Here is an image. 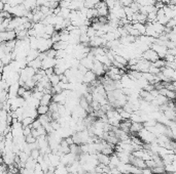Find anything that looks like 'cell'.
I'll return each instance as SVG.
<instances>
[{
  "instance_id": "6da1fadb",
  "label": "cell",
  "mask_w": 176,
  "mask_h": 174,
  "mask_svg": "<svg viewBox=\"0 0 176 174\" xmlns=\"http://www.w3.org/2000/svg\"><path fill=\"white\" fill-rule=\"evenodd\" d=\"M137 134H138V137L140 138V140H141L143 143H151V142L156 140L155 134H153L151 132H149L146 128H144V127L142 128V129L140 130Z\"/></svg>"
},
{
  "instance_id": "7a4b0ae2",
  "label": "cell",
  "mask_w": 176,
  "mask_h": 174,
  "mask_svg": "<svg viewBox=\"0 0 176 174\" xmlns=\"http://www.w3.org/2000/svg\"><path fill=\"white\" fill-rule=\"evenodd\" d=\"M141 58H143V60L147 61V62H149V63H153L157 60H159V55L156 53L155 50H153L151 48H148L147 50L142 52Z\"/></svg>"
},
{
  "instance_id": "3957f363",
  "label": "cell",
  "mask_w": 176,
  "mask_h": 174,
  "mask_svg": "<svg viewBox=\"0 0 176 174\" xmlns=\"http://www.w3.org/2000/svg\"><path fill=\"white\" fill-rule=\"evenodd\" d=\"M27 11L28 10L25 9L23 4H20V5H17V6L11 7L8 13H11V15H13V17H25Z\"/></svg>"
},
{
  "instance_id": "277c9868",
  "label": "cell",
  "mask_w": 176,
  "mask_h": 174,
  "mask_svg": "<svg viewBox=\"0 0 176 174\" xmlns=\"http://www.w3.org/2000/svg\"><path fill=\"white\" fill-rule=\"evenodd\" d=\"M150 48L153 49V50H155L156 53L159 55V58H162V60H163L164 56L167 54L168 48L166 46H164V45H159L157 44V43H153V44L150 45Z\"/></svg>"
},
{
  "instance_id": "5b68a950",
  "label": "cell",
  "mask_w": 176,
  "mask_h": 174,
  "mask_svg": "<svg viewBox=\"0 0 176 174\" xmlns=\"http://www.w3.org/2000/svg\"><path fill=\"white\" fill-rule=\"evenodd\" d=\"M93 73L96 75L97 77H101L105 74V71H104V67L101 63H99L98 61L94 60V64H93V67L91 69Z\"/></svg>"
},
{
  "instance_id": "8992f818",
  "label": "cell",
  "mask_w": 176,
  "mask_h": 174,
  "mask_svg": "<svg viewBox=\"0 0 176 174\" xmlns=\"http://www.w3.org/2000/svg\"><path fill=\"white\" fill-rule=\"evenodd\" d=\"M56 58H52V57H45L41 61V69L46 70V69H53L56 66Z\"/></svg>"
},
{
  "instance_id": "52a82bcc",
  "label": "cell",
  "mask_w": 176,
  "mask_h": 174,
  "mask_svg": "<svg viewBox=\"0 0 176 174\" xmlns=\"http://www.w3.org/2000/svg\"><path fill=\"white\" fill-rule=\"evenodd\" d=\"M161 73L164 75L165 77H167L170 81H175L176 80V72L175 70H172V69L166 68V67H163L161 69Z\"/></svg>"
},
{
  "instance_id": "ba28073f",
  "label": "cell",
  "mask_w": 176,
  "mask_h": 174,
  "mask_svg": "<svg viewBox=\"0 0 176 174\" xmlns=\"http://www.w3.org/2000/svg\"><path fill=\"white\" fill-rule=\"evenodd\" d=\"M97 79V76L92 72L91 70H88L86 72V74L82 76V83L84 84H91L93 81H95Z\"/></svg>"
},
{
  "instance_id": "9c48e42d",
  "label": "cell",
  "mask_w": 176,
  "mask_h": 174,
  "mask_svg": "<svg viewBox=\"0 0 176 174\" xmlns=\"http://www.w3.org/2000/svg\"><path fill=\"white\" fill-rule=\"evenodd\" d=\"M163 114L168 120H171V121H175V109L169 108L167 106V108L163 111Z\"/></svg>"
},
{
  "instance_id": "30bf717a",
  "label": "cell",
  "mask_w": 176,
  "mask_h": 174,
  "mask_svg": "<svg viewBox=\"0 0 176 174\" xmlns=\"http://www.w3.org/2000/svg\"><path fill=\"white\" fill-rule=\"evenodd\" d=\"M159 93L166 96L169 100H174V98H175V91H172V90H169L167 88H161L159 90Z\"/></svg>"
},
{
  "instance_id": "8fae6325",
  "label": "cell",
  "mask_w": 176,
  "mask_h": 174,
  "mask_svg": "<svg viewBox=\"0 0 176 174\" xmlns=\"http://www.w3.org/2000/svg\"><path fill=\"white\" fill-rule=\"evenodd\" d=\"M39 53H40V52H39L37 49H31V48L29 49L28 53H27V56H26L27 64H28V63H30L31 61L37 58V57H38V55H39Z\"/></svg>"
},
{
  "instance_id": "7c38bea8",
  "label": "cell",
  "mask_w": 176,
  "mask_h": 174,
  "mask_svg": "<svg viewBox=\"0 0 176 174\" xmlns=\"http://www.w3.org/2000/svg\"><path fill=\"white\" fill-rule=\"evenodd\" d=\"M143 128V124L137 123V122H132L131 126H130V133L131 134H137L140 130Z\"/></svg>"
},
{
  "instance_id": "4fadbf2b",
  "label": "cell",
  "mask_w": 176,
  "mask_h": 174,
  "mask_svg": "<svg viewBox=\"0 0 176 174\" xmlns=\"http://www.w3.org/2000/svg\"><path fill=\"white\" fill-rule=\"evenodd\" d=\"M163 10H164V15H165L166 17H168L169 19H175V15H176V10L174 9H171L168 5H165L163 7Z\"/></svg>"
},
{
  "instance_id": "5bb4252c",
  "label": "cell",
  "mask_w": 176,
  "mask_h": 174,
  "mask_svg": "<svg viewBox=\"0 0 176 174\" xmlns=\"http://www.w3.org/2000/svg\"><path fill=\"white\" fill-rule=\"evenodd\" d=\"M132 26H133V28L135 30L138 31L140 36H141V35H145V24L135 22V23H132Z\"/></svg>"
},
{
  "instance_id": "9a60e30c",
  "label": "cell",
  "mask_w": 176,
  "mask_h": 174,
  "mask_svg": "<svg viewBox=\"0 0 176 174\" xmlns=\"http://www.w3.org/2000/svg\"><path fill=\"white\" fill-rule=\"evenodd\" d=\"M96 155H97V160H98L99 163H101L106 166L109 164V156H106L102 153H97Z\"/></svg>"
},
{
  "instance_id": "2e32d148",
  "label": "cell",
  "mask_w": 176,
  "mask_h": 174,
  "mask_svg": "<svg viewBox=\"0 0 176 174\" xmlns=\"http://www.w3.org/2000/svg\"><path fill=\"white\" fill-rule=\"evenodd\" d=\"M53 95L49 93H44L42 95V97L39 100V104H43V106H49L51 102H52Z\"/></svg>"
},
{
  "instance_id": "e0dca14e",
  "label": "cell",
  "mask_w": 176,
  "mask_h": 174,
  "mask_svg": "<svg viewBox=\"0 0 176 174\" xmlns=\"http://www.w3.org/2000/svg\"><path fill=\"white\" fill-rule=\"evenodd\" d=\"M151 25H153V30L156 31L157 34L161 35L162 33H164V31H165V26L162 25V24H160V23H158L157 21L153 22V23H151Z\"/></svg>"
},
{
  "instance_id": "ac0fdd59",
  "label": "cell",
  "mask_w": 176,
  "mask_h": 174,
  "mask_svg": "<svg viewBox=\"0 0 176 174\" xmlns=\"http://www.w3.org/2000/svg\"><path fill=\"white\" fill-rule=\"evenodd\" d=\"M54 174H69L68 170H67V167L63 164H59L56 168H55Z\"/></svg>"
},
{
  "instance_id": "d6986e66",
  "label": "cell",
  "mask_w": 176,
  "mask_h": 174,
  "mask_svg": "<svg viewBox=\"0 0 176 174\" xmlns=\"http://www.w3.org/2000/svg\"><path fill=\"white\" fill-rule=\"evenodd\" d=\"M27 66L31 67V68L34 69L35 71H37V70H39V69H41V61L37 57V58H35V60L31 61L30 63H28Z\"/></svg>"
},
{
  "instance_id": "ffe728a7",
  "label": "cell",
  "mask_w": 176,
  "mask_h": 174,
  "mask_svg": "<svg viewBox=\"0 0 176 174\" xmlns=\"http://www.w3.org/2000/svg\"><path fill=\"white\" fill-rule=\"evenodd\" d=\"M113 60L115 61L116 63H118V64L122 65V66H125V67L128 65V61L126 60L124 56H122V55H120V54H114L113 55Z\"/></svg>"
},
{
  "instance_id": "44dd1931",
  "label": "cell",
  "mask_w": 176,
  "mask_h": 174,
  "mask_svg": "<svg viewBox=\"0 0 176 174\" xmlns=\"http://www.w3.org/2000/svg\"><path fill=\"white\" fill-rule=\"evenodd\" d=\"M36 112L38 115H46L49 112V106H43V104H39L36 108Z\"/></svg>"
},
{
  "instance_id": "7402d4cb",
  "label": "cell",
  "mask_w": 176,
  "mask_h": 174,
  "mask_svg": "<svg viewBox=\"0 0 176 174\" xmlns=\"http://www.w3.org/2000/svg\"><path fill=\"white\" fill-rule=\"evenodd\" d=\"M100 0H84V6L87 7L88 9L91 8H94L95 5L99 2Z\"/></svg>"
},
{
  "instance_id": "603a6c76",
  "label": "cell",
  "mask_w": 176,
  "mask_h": 174,
  "mask_svg": "<svg viewBox=\"0 0 176 174\" xmlns=\"http://www.w3.org/2000/svg\"><path fill=\"white\" fill-rule=\"evenodd\" d=\"M11 61H13V58H11V53H5V54L2 56V58H1V62H2L3 66L9 65L11 63Z\"/></svg>"
},
{
  "instance_id": "cb8c5ba5",
  "label": "cell",
  "mask_w": 176,
  "mask_h": 174,
  "mask_svg": "<svg viewBox=\"0 0 176 174\" xmlns=\"http://www.w3.org/2000/svg\"><path fill=\"white\" fill-rule=\"evenodd\" d=\"M49 80L51 85H52V86H55V85H57L59 82H60V77L56 74H53L52 76L49 77Z\"/></svg>"
},
{
  "instance_id": "d4e9b609",
  "label": "cell",
  "mask_w": 176,
  "mask_h": 174,
  "mask_svg": "<svg viewBox=\"0 0 176 174\" xmlns=\"http://www.w3.org/2000/svg\"><path fill=\"white\" fill-rule=\"evenodd\" d=\"M70 9L69 8H60V13H59V17H63L64 19H68L69 17V15H70Z\"/></svg>"
},
{
  "instance_id": "484cf974",
  "label": "cell",
  "mask_w": 176,
  "mask_h": 174,
  "mask_svg": "<svg viewBox=\"0 0 176 174\" xmlns=\"http://www.w3.org/2000/svg\"><path fill=\"white\" fill-rule=\"evenodd\" d=\"M56 32V30H55V27L53 25H45L44 27V34H47L49 35V36L52 37V35L54 34V33Z\"/></svg>"
},
{
  "instance_id": "4316f807",
  "label": "cell",
  "mask_w": 176,
  "mask_h": 174,
  "mask_svg": "<svg viewBox=\"0 0 176 174\" xmlns=\"http://www.w3.org/2000/svg\"><path fill=\"white\" fill-rule=\"evenodd\" d=\"M151 171L153 174H165V168L164 166H156V167L151 168Z\"/></svg>"
},
{
  "instance_id": "83f0119b",
  "label": "cell",
  "mask_w": 176,
  "mask_h": 174,
  "mask_svg": "<svg viewBox=\"0 0 176 174\" xmlns=\"http://www.w3.org/2000/svg\"><path fill=\"white\" fill-rule=\"evenodd\" d=\"M33 120H34V119H33V118H31V117H26V118H24V119L21 121L22 126H23V127H27V126H30L31 124H32Z\"/></svg>"
},
{
  "instance_id": "f1b7e54d",
  "label": "cell",
  "mask_w": 176,
  "mask_h": 174,
  "mask_svg": "<svg viewBox=\"0 0 176 174\" xmlns=\"http://www.w3.org/2000/svg\"><path fill=\"white\" fill-rule=\"evenodd\" d=\"M151 65H153V66H155L156 68H159L160 70H161L163 67H165V61L162 60V58H159V60H157L156 62L151 63Z\"/></svg>"
},
{
  "instance_id": "f546056e",
  "label": "cell",
  "mask_w": 176,
  "mask_h": 174,
  "mask_svg": "<svg viewBox=\"0 0 176 174\" xmlns=\"http://www.w3.org/2000/svg\"><path fill=\"white\" fill-rule=\"evenodd\" d=\"M160 72H161V70L159 68H156L155 66H153V65L150 64L149 68H148V73H150V74L153 75H158Z\"/></svg>"
},
{
  "instance_id": "4dcf8cb0",
  "label": "cell",
  "mask_w": 176,
  "mask_h": 174,
  "mask_svg": "<svg viewBox=\"0 0 176 174\" xmlns=\"http://www.w3.org/2000/svg\"><path fill=\"white\" fill-rule=\"evenodd\" d=\"M95 35H96V30H95L92 26H89L88 30H87V36H88L89 38H92Z\"/></svg>"
},
{
  "instance_id": "1f68e13d",
  "label": "cell",
  "mask_w": 176,
  "mask_h": 174,
  "mask_svg": "<svg viewBox=\"0 0 176 174\" xmlns=\"http://www.w3.org/2000/svg\"><path fill=\"white\" fill-rule=\"evenodd\" d=\"M104 2H105L106 6L108 7V10H110V9H112L114 7V5H115L116 1L115 0H103Z\"/></svg>"
},
{
  "instance_id": "d6a6232c",
  "label": "cell",
  "mask_w": 176,
  "mask_h": 174,
  "mask_svg": "<svg viewBox=\"0 0 176 174\" xmlns=\"http://www.w3.org/2000/svg\"><path fill=\"white\" fill-rule=\"evenodd\" d=\"M40 156V152H39L38 149H35V150H32L30 153V157L32 158L33 160H37V158Z\"/></svg>"
},
{
  "instance_id": "836d02e7",
  "label": "cell",
  "mask_w": 176,
  "mask_h": 174,
  "mask_svg": "<svg viewBox=\"0 0 176 174\" xmlns=\"http://www.w3.org/2000/svg\"><path fill=\"white\" fill-rule=\"evenodd\" d=\"M45 55L47 57H52V58H55L56 57V50L53 48H49V50L45 51Z\"/></svg>"
},
{
  "instance_id": "e575fe53",
  "label": "cell",
  "mask_w": 176,
  "mask_h": 174,
  "mask_svg": "<svg viewBox=\"0 0 176 174\" xmlns=\"http://www.w3.org/2000/svg\"><path fill=\"white\" fill-rule=\"evenodd\" d=\"M175 24H176L175 19H171L168 21V23L166 24L165 27L167 28V29H174V28H175Z\"/></svg>"
},
{
  "instance_id": "d590c367",
  "label": "cell",
  "mask_w": 176,
  "mask_h": 174,
  "mask_svg": "<svg viewBox=\"0 0 176 174\" xmlns=\"http://www.w3.org/2000/svg\"><path fill=\"white\" fill-rule=\"evenodd\" d=\"M165 62H168V63H172V62H175V55H172V54H166L163 58Z\"/></svg>"
},
{
  "instance_id": "8d00e7d4",
  "label": "cell",
  "mask_w": 176,
  "mask_h": 174,
  "mask_svg": "<svg viewBox=\"0 0 176 174\" xmlns=\"http://www.w3.org/2000/svg\"><path fill=\"white\" fill-rule=\"evenodd\" d=\"M25 140H26L27 143H34V142H36V138L31 135V134H29L28 136H25Z\"/></svg>"
},
{
  "instance_id": "74e56055",
  "label": "cell",
  "mask_w": 176,
  "mask_h": 174,
  "mask_svg": "<svg viewBox=\"0 0 176 174\" xmlns=\"http://www.w3.org/2000/svg\"><path fill=\"white\" fill-rule=\"evenodd\" d=\"M168 21H169V19H168V17H166L165 15H163V17H158V19H157L158 23L162 24V25H164V26H166V24L168 23Z\"/></svg>"
},
{
  "instance_id": "f35d334b",
  "label": "cell",
  "mask_w": 176,
  "mask_h": 174,
  "mask_svg": "<svg viewBox=\"0 0 176 174\" xmlns=\"http://www.w3.org/2000/svg\"><path fill=\"white\" fill-rule=\"evenodd\" d=\"M133 1L134 0H120L118 3H120L122 7H125V6H130V4H131Z\"/></svg>"
},
{
  "instance_id": "ab89813d",
  "label": "cell",
  "mask_w": 176,
  "mask_h": 174,
  "mask_svg": "<svg viewBox=\"0 0 176 174\" xmlns=\"http://www.w3.org/2000/svg\"><path fill=\"white\" fill-rule=\"evenodd\" d=\"M23 3V0H11V2L8 3V5L11 7L17 6V5H20Z\"/></svg>"
},
{
  "instance_id": "60d3db41",
  "label": "cell",
  "mask_w": 176,
  "mask_h": 174,
  "mask_svg": "<svg viewBox=\"0 0 176 174\" xmlns=\"http://www.w3.org/2000/svg\"><path fill=\"white\" fill-rule=\"evenodd\" d=\"M29 134H31V125L27 126V127H23V135L28 136Z\"/></svg>"
},
{
  "instance_id": "b9f144b4",
  "label": "cell",
  "mask_w": 176,
  "mask_h": 174,
  "mask_svg": "<svg viewBox=\"0 0 176 174\" xmlns=\"http://www.w3.org/2000/svg\"><path fill=\"white\" fill-rule=\"evenodd\" d=\"M165 67L166 68L172 69V70H176V63L175 62H172V63L165 62Z\"/></svg>"
},
{
  "instance_id": "7bdbcfd3",
  "label": "cell",
  "mask_w": 176,
  "mask_h": 174,
  "mask_svg": "<svg viewBox=\"0 0 176 174\" xmlns=\"http://www.w3.org/2000/svg\"><path fill=\"white\" fill-rule=\"evenodd\" d=\"M175 45H176V43L174 42V41H170V40L166 41V47H167L168 49L169 48H175Z\"/></svg>"
},
{
  "instance_id": "ee69618b",
  "label": "cell",
  "mask_w": 176,
  "mask_h": 174,
  "mask_svg": "<svg viewBox=\"0 0 176 174\" xmlns=\"http://www.w3.org/2000/svg\"><path fill=\"white\" fill-rule=\"evenodd\" d=\"M26 88L23 86H20L19 89H18V96H23V94L25 93V91H26Z\"/></svg>"
},
{
  "instance_id": "f6af8a7d",
  "label": "cell",
  "mask_w": 176,
  "mask_h": 174,
  "mask_svg": "<svg viewBox=\"0 0 176 174\" xmlns=\"http://www.w3.org/2000/svg\"><path fill=\"white\" fill-rule=\"evenodd\" d=\"M141 173L143 174H153V171H151V169L150 168H143V169H141Z\"/></svg>"
},
{
  "instance_id": "bcb514c9",
  "label": "cell",
  "mask_w": 176,
  "mask_h": 174,
  "mask_svg": "<svg viewBox=\"0 0 176 174\" xmlns=\"http://www.w3.org/2000/svg\"><path fill=\"white\" fill-rule=\"evenodd\" d=\"M64 139H65V141L67 142V144H68V145H71V144H73V140H72V137H71V136H68V137L64 138Z\"/></svg>"
},
{
  "instance_id": "7dc6e473",
  "label": "cell",
  "mask_w": 176,
  "mask_h": 174,
  "mask_svg": "<svg viewBox=\"0 0 176 174\" xmlns=\"http://www.w3.org/2000/svg\"><path fill=\"white\" fill-rule=\"evenodd\" d=\"M157 0H146V5H155Z\"/></svg>"
},
{
  "instance_id": "c3c4849f",
  "label": "cell",
  "mask_w": 176,
  "mask_h": 174,
  "mask_svg": "<svg viewBox=\"0 0 176 174\" xmlns=\"http://www.w3.org/2000/svg\"><path fill=\"white\" fill-rule=\"evenodd\" d=\"M3 6H4V3H3L1 0H0V11L3 10Z\"/></svg>"
},
{
  "instance_id": "681fc988",
  "label": "cell",
  "mask_w": 176,
  "mask_h": 174,
  "mask_svg": "<svg viewBox=\"0 0 176 174\" xmlns=\"http://www.w3.org/2000/svg\"><path fill=\"white\" fill-rule=\"evenodd\" d=\"M165 174H176L175 172H168V173H165Z\"/></svg>"
},
{
  "instance_id": "f907efd6",
  "label": "cell",
  "mask_w": 176,
  "mask_h": 174,
  "mask_svg": "<svg viewBox=\"0 0 176 174\" xmlns=\"http://www.w3.org/2000/svg\"><path fill=\"white\" fill-rule=\"evenodd\" d=\"M1 43H2V41H1V39H0V44H1Z\"/></svg>"
},
{
  "instance_id": "816d5d0a",
  "label": "cell",
  "mask_w": 176,
  "mask_h": 174,
  "mask_svg": "<svg viewBox=\"0 0 176 174\" xmlns=\"http://www.w3.org/2000/svg\"><path fill=\"white\" fill-rule=\"evenodd\" d=\"M139 174H143V173H139Z\"/></svg>"
}]
</instances>
